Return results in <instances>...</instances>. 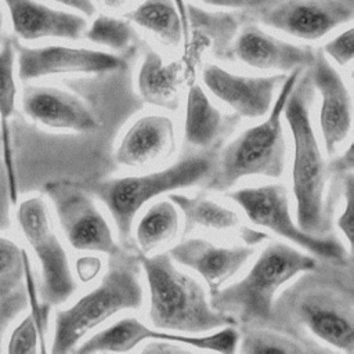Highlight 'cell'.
Here are the masks:
<instances>
[{
    "instance_id": "40",
    "label": "cell",
    "mask_w": 354,
    "mask_h": 354,
    "mask_svg": "<svg viewBox=\"0 0 354 354\" xmlns=\"http://www.w3.org/2000/svg\"><path fill=\"white\" fill-rule=\"evenodd\" d=\"M102 3L109 8H120L126 0H102Z\"/></svg>"
},
{
    "instance_id": "37",
    "label": "cell",
    "mask_w": 354,
    "mask_h": 354,
    "mask_svg": "<svg viewBox=\"0 0 354 354\" xmlns=\"http://www.w3.org/2000/svg\"><path fill=\"white\" fill-rule=\"evenodd\" d=\"M185 350L177 343L166 342V343H149L147 347L142 348V353H184Z\"/></svg>"
},
{
    "instance_id": "8",
    "label": "cell",
    "mask_w": 354,
    "mask_h": 354,
    "mask_svg": "<svg viewBox=\"0 0 354 354\" xmlns=\"http://www.w3.org/2000/svg\"><path fill=\"white\" fill-rule=\"evenodd\" d=\"M227 196L242 207L253 224L268 228L274 234L292 241L318 257L332 260L344 259L346 249L339 241L310 235L295 224L290 216L288 191L282 184L236 189L227 192Z\"/></svg>"
},
{
    "instance_id": "32",
    "label": "cell",
    "mask_w": 354,
    "mask_h": 354,
    "mask_svg": "<svg viewBox=\"0 0 354 354\" xmlns=\"http://www.w3.org/2000/svg\"><path fill=\"white\" fill-rule=\"evenodd\" d=\"M344 210L337 220L340 231L344 234L347 243L353 248V235H354V177L353 171L344 174Z\"/></svg>"
},
{
    "instance_id": "41",
    "label": "cell",
    "mask_w": 354,
    "mask_h": 354,
    "mask_svg": "<svg viewBox=\"0 0 354 354\" xmlns=\"http://www.w3.org/2000/svg\"><path fill=\"white\" fill-rule=\"evenodd\" d=\"M3 33H4V14H3L1 4H0V43H1V40L4 39Z\"/></svg>"
},
{
    "instance_id": "27",
    "label": "cell",
    "mask_w": 354,
    "mask_h": 354,
    "mask_svg": "<svg viewBox=\"0 0 354 354\" xmlns=\"http://www.w3.org/2000/svg\"><path fill=\"white\" fill-rule=\"evenodd\" d=\"M26 252L12 239L0 236V304L21 300ZM24 299V297H22Z\"/></svg>"
},
{
    "instance_id": "17",
    "label": "cell",
    "mask_w": 354,
    "mask_h": 354,
    "mask_svg": "<svg viewBox=\"0 0 354 354\" xmlns=\"http://www.w3.org/2000/svg\"><path fill=\"white\" fill-rule=\"evenodd\" d=\"M17 39L35 41L40 39L77 40L87 26L86 17L54 8L39 0H3Z\"/></svg>"
},
{
    "instance_id": "9",
    "label": "cell",
    "mask_w": 354,
    "mask_h": 354,
    "mask_svg": "<svg viewBox=\"0 0 354 354\" xmlns=\"http://www.w3.org/2000/svg\"><path fill=\"white\" fill-rule=\"evenodd\" d=\"M44 189L54 205L59 225L73 249L101 252L108 256L120 252L106 220L95 207L86 189L66 181L48 183Z\"/></svg>"
},
{
    "instance_id": "26",
    "label": "cell",
    "mask_w": 354,
    "mask_h": 354,
    "mask_svg": "<svg viewBox=\"0 0 354 354\" xmlns=\"http://www.w3.org/2000/svg\"><path fill=\"white\" fill-rule=\"evenodd\" d=\"M169 199L181 209L185 218V231H191L194 227L201 225L213 230H230L239 221L238 214L216 203L212 199L196 196L189 198L180 194H173Z\"/></svg>"
},
{
    "instance_id": "5",
    "label": "cell",
    "mask_w": 354,
    "mask_h": 354,
    "mask_svg": "<svg viewBox=\"0 0 354 354\" xmlns=\"http://www.w3.org/2000/svg\"><path fill=\"white\" fill-rule=\"evenodd\" d=\"M317 261L282 242L270 243L248 274L212 295V307L234 321L250 324L267 321L277 290L300 272L314 270Z\"/></svg>"
},
{
    "instance_id": "6",
    "label": "cell",
    "mask_w": 354,
    "mask_h": 354,
    "mask_svg": "<svg viewBox=\"0 0 354 354\" xmlns=\"http://www.w3.org/2000/svg\"><path fill=\"white\" fill-rule=\"evenodd\" d=\"M213 167V158L192 155L149 174L94 181L87 191L108 207L120 239L127 241L137 212L149 199L163 192L198 184L207 178Z\"/></svg>"
},
{
    "instance_id": "23",
    "label": "cell",
    "mask_w": 354,
    "mask_h": 354,
    "mask_svg": "<svg viewBox=\"0 0 354 354\" xmlns=\"http://www.w3.org/2000/svg\"><path fill=\"white\" fill-rule=\"evenodd\" d=\"M223 126L224 118L221 112L210 102L199 84H192L185 106V140L194 147L206 148L218 138Z\"/></svg>"
},
{
    "instance_id": "10",
    "label": "cell",
    "mask_w": 354,
    "mask_h": 354,
    "mask_svg": "<svg viewBox=\"0 0 354 354\" xmlns=\"http://www.w3.org/2000/svg\"><path fill=\"white\" fill-rule=\"evenodd\" d=\"M301 40H319L353 21V0H274L248 15Z\"/></svg>"
},
{
    "instance_id": "12",
    "label": "cell",
    "mask_w": 354,
    "mask_h": 354,
    "mask_svg": "<svg viewBox=\"0 0 354 354\" xmlns=\"http://www.w3.org/2000/svg\"><path fill=\"white\" fill-rule=\"evenodd\" d=\"M145 340L173 342L177 344H187L196 348L231 354L236 350L239 333L232 326H227L207 336L183 335L180 332L173 333L171 330L160 332L148 328L134 317H126L109 328L93 335L76 351L80 354L98 351H129Z\"/></svg>"
},
{
    "instance_id": "28",
    "label": "cell",
    "mask_w": 354,
    "mask_h": 354,
    "mask_svg": "<svg viewBox=\"0 0 354 354\" xmlns=\"http://www.w3.org/2000/svg\"><path fill=\"white\" fill-rule=\"evenodd\" d=\"M83 36L100 46H105L113 51L130 53L136 44V30L127 18H116L108 14L97 15L88 26H86Z\"/></svg>"
},
{
    "instance_id": "16",
    "label": "cell",
    "mask_w": 354,
    "mask_h": 354,
    "mask_svg": "<svg viewBox=\"0 0 354 354\" xmlns=\"http://www.w3.org/2000/svg\"><path fill=\"white\" fill-rule=\"evenodd\" d=\"M314 88L321 94L319 124L326 152L332 155L351 129V95L342 76L322 51H317L308 66Z\"/></svg>"
},
{
    "instance_id": "39",
    "label": "cell",
    "mask_w": 354,
    "mask_h": 354,
    "mask_svg": "<svg viewBox=\"0 0 354 354\" xmlns=\"http://www.w3.org/2000/svg\"><path fill=\"white\" fill-rule=\"evenodd\" d=\"M26 301V299H21V300H17V301H12V303H8V304H0L1 306V311H0V335H1V329L4 326V317H10V310H15V308H19V307H10L8 310H6L7 306L10 304H17V303H24Z\"/></svg>"
},
{
    "instance_id": "33",
    "label": "cell",
    "mask_w": 354,
    "mask_h": 354,
    "mask_svg": "<svg viewBox=\"0 0 354 354\" xmlns=\"http://www.w3.org/2000/svg\"><path fill=\"white\" fill-rule=\"evenodd\" d=\"M198 1L206 6L224 8L230 11H239L246 15H250L256 10L261 8L263 6H267L274 0H198Z\"/></svg>"
},
{
    "instance_id": "35",
    "label": "cell",
    "mask_w": 354,
    "mask_h": 354,
    "mask_svg": "<svg viewBox=\"0 0 354 354\" xmlns=\"http://www.w3.org/2000/svg\"><path fill=\"white\" fill-rule=\"evenodd\" d=\"M101 268V261L95 257H83L77 261V272L82 281L91 279Z\"/></svg>"
},
{
    "instance_id": "20",
    "label": "cell",
    "mask_w": 354,
    "mask_h": 354,
    "mask_svg": "<svg viewBox=\"0 0 354 354\" xmlns=\"http://www.w3.org/2000/svg\"><path fill=\"white\" fill-rule=\"evenodd\" d=\"M299 319L321 340L354 353L353 304L335 299L328 293H313L304 297L297 308Z\"/></svg>"
},
{
    "instance_id": "18",
    "label": "cell",
    "mask_w": 354,
    "mask_h": 354,
    "mask_svg": "<svg viewBox=\"0 0 354 354\" xmlns=\"http://www.w3.org/2000/svg\"><path fill=\"white\" fill-rule=\"evenodd\" d=\"M169 254L177 263L195 270L213 293L242 268L253 254V249L248 246L221 248L202 238H191L171 248Z\"/></svg>"
},
{
    "instance_id": "19",
    "label": "cell",
    "mask_w": 354,
    "mask_h": 354,
    "mask_svg": "<svg viewBox=\"0 0 354 354\" xmlns=\"http://www.w3.org/2000/svg\"><path fill=\"white\" fill-rule=\"evenodd\" d=\"M176 151L173 120L165 115H145L126 131L116 149V162L127 167H144L169 158Z\"/></svg>"
},
{
    "instance_id": "15",
    "label": "cell",
    "mask_w": 354,
    "mask_h": 354,
    "mask_svg": "<svg viewBox=\"0 0 354 354\" xmlns=\"http://www.w3.org/2000/svg\"><path fill=\"white\" fill-rule=\"evenodd\" d=\"M285 79V73L271 76L236 75L214 64H207L202 71V80L209 91L245 118H260L268 113L275 88Z\"/></svg>"
},
{
    "instance_id": "3",
    "label": "cell",
    "mask_w": 354,
    "mask_h": 354,
    "mask_svg": "<svg viewBox=\"0 0 354 354\" xmlns=\"http://www.w3.org/2000/svg\"><path fill=\"white\" fill-rule=\"evenodd\" d=\"M138 275V257L124 254L122 250L112 254L109 268L100 285L71 307L57 311L51 353H69L83 336L113 314L140 308L142 288Z\"/></svg>"
},
{
    "instance_id": "31",
    "label": "cell",
    "mask_w": 354,
    "mask_h": 354,
    "mask_svg": "<svg viewBox=\"0 0 354 354\" xmlns=\"http://www.w3.org/2000/svg\"><path fill=\"white\" fill-rule=\"evenodd\" d=\"M353 47H354V28L350 26L332 37L322 47V53L329 57L339 66H344L353 61Z\"/></svg>"
},
{
    "instance_id": "25",
    "label": "cell",
    "mask_w": 354,
    "mask_h": 354,
    "mask_svg": "<svg viewBox=\"0 0 354 354\" xmlns=\"http://www.w3.org/2000/svg\"><path fill=\"white\" fill-rule=\"evenodd\" d=\"M180 227L177 206L171 201H159L153 203L136 228V238L141 253L148 254L158 246L171 241Z\"/></svg>"
},
{
    "instance_id": "13",
    "label": "cell",
    "mask_w": 354,
    "mask_h": 354,
    "mask_svg": "<svg viewBox=\"0 0 354 354\" xmlns=\"http://www.w3.org/2000/svg\"><path fill=\"white\" fill-rule=\"evenodd\" d=\"M68 87L69 90L54 86L28 84L21 98L25 115L50 129L82 133L97 129L98 120L88 101L83 98L77 88Z\"/></svg>"
},
{
    "instance_id": "22",
    "label": "cell",
    "mask_w": 354,
    "mask_h": 354,
    "mask_svg": "<svg viewBox=\"0 0 354 354\" xmlns=\"http://www.w3.org/2000/svg\"><path fill=\"white\" fill-rule=\"evenodd\" d=\"M15 47L14 37L6 36L0 43V138L4 158L8 195L12 203L17 202L18 188L12 162L10 122L15 112L17 82H15Z\"/></svg>"
},
{
    "instance_id": "34",
    "label": "cell",
    "mask_w": 354,
    "mask_h": 354,
    "mask_svg": "<svg viewBox=\"0 0 354 354\" xmlns=\"http://www.w3.org/2000/svg\"><path fill=\"white\" fill-rule=\"evenodd\" d=\"M55 4H59L71 11L79 12L84 17H91L95 12V4L93 0H50Z\"/></svg>"
},
{
    "instance_id": "4",
    "label": "cell",
    "mask_w": 354,
    "mask_h": 354,
    "mask_svg": "<svg viewBox=\"0 0 354 354\" xmlns=\"http://www.w3.org/2000/svg\"><path fill=\"white\" fill-rule=\"evenodd\" d=\"M303 71L296 69L286 75L264 122L245 130L221 151L206 185L209 189L227 191L249 176H282L286 163V141L281 118L288 95Z\"/></svg>"
},
{
    "instance_id": "21",
    "label": "cell",
    "mask_w": 354,
    "mask_h": 354,
    "mask_svg": "<svg viewBox=\"0 0 354 354\" xmlns=\"http://www.w3.org/2000/svg\"><path fill=\"white\" fill-rule=\"evenodd\" d=\"M183 64H166L159 53L148 50L137 75L141 98L155 106L174 111L178 108V93L183 83Z\"/></svg>"
},
{
    "instance_id": "38",
    "label": "cell",
    "mask_w": 354,
    "mask_h": 354,
    "mask_svg": "<svg viewBox=\"0 0 354 354\" xmlns=\"http://www.w3.org/2000/svg\"><path fill=\"white\" fill-rule=\"evenodd\" d=\"M178 15L181 18L183 26H184V33H185V39L184 41H188V36H189V18H188V3L185 0H173Z\"/></svg>"
},
{
    "instance_id": "7",
    "label": "cell",
    "mask_w": 354,
    "mask_h": 354,
    "mask_svg": "<svg viewBox=\"0 0 354 354\" xmlns=\"http://www.w3.org/2000/svg\"><path fill=\"white\" fill-rule=\"evenodd\" d=\"M19 230L41 268L40 299L50 304L66 301L76 289L66 252L58 239L43 198L30 196L18 203Z\"/></svg>"
},
{
    "instance_id": "14",
    "label": "cell",
    "mask_w": 354,
    "mask_h": 354,
    "mask_svg": "<svg viewBox=\"0 0 354 354\" xmlns=\"http://www.w3.org/2000/svg\"><path fill=\"white\" fill-rule=\"evenodd\" d=\"M230 54L250 68L288 75L311 66L315 51L272 36L249 18L235 35Z\"/></svg>"
},
{
    "instance_id": "2",
    "label": "cell",
    "mask_w": 354,
    "mask_h": 354,
    "mask_svg": "<svg viewBox=\"0 0 354 354\" xmlns=\"http://www.w3.org/2000/svg\"><path fill=\"white\" fill-rule=\"evenodd\" d=\"M138 261L147 275L149 319L153 326L180 333H201L232 322L212 307L196 279L176 268L169 253H141Z\"/></svg>"
},
{
    "instance_id": "42",
    "label": "cell",
    "mask_w": 354,
    "mask_h": 354,
    "mask_svg": "<svg viewBox=\"0 0 354 354\" xmlns=\"http://www.w3.org/2000/svg\"><path fill=\"white\" fill-rule=\"evenodd\" d=\"M0 144H1V138H0Z\"/></svg>"
},
{
    "instance_id": "30",
    "label": "cell",
    "mask_w": 354,
    "mask_h": 354,
    "mask_svg": "<svg viewBox=\"0 0 354 354\" xmlns=\"http://www.w3.org/2000/svg\"><path fill=\"white\" fill-rule=\"evenodd\" d=\"M46 335L41 332L35 317L29 313L24 319L12 329L8 343L7 353L10 354H33L37 351L44 353Z\"/></svg>"
},
{
    "instance_id": "24",
    "label": "cell",
    "mask_w": 354,
    "mask_h": 354,
    "mask_svg": "<svg viewBox=\"0 0 354 354\" xmlns=\"http://www.w3.org/2000/svg\"><path fill=\"white\" fill-rule=\"evenodd\" d=\"M126 18L151 32L163 44L176 47L184 39V26L173 0H142Z\"/></svg>"
},
{
    "instance_id": "36",
    "label": "cell",
    "mask_w": 354,
    "mask_h": 354,
    "mask_svg": "<svg viewBox=\"0 0 354 354\" xmlns=\"http://www.w3.org/2000/svg\"><path fill=\"white\" fill-rule=\"evenodd\" d=\"M353 167H354V151H353V144H350L347 151L342 156H339L337 159L333 160L332 169L335 171L346 174V173L353 171Z\"/></svg>"
},
{
    "instance_id": "1",
    "label": "cell",
    "mask_w": 354,
    "mask_h": 354,
    "mask_svg": "<svg viewBox=\"0 0 354 354\" xmlns=\"http://www.w3.org/2000/svg\"><path fill=\"white\" fill-rule=\"evenodd\" d=\"M314 84L306 68L292 87L283 113L293 137L292 187L296 199L297 225L307 234L321 236L330 228V201L326 198L328 167L322 158L310 118Z\"/></svg>"
},
{
    "instance_id": "29",
    "label": "cell",
    "mask_w": 354,
    "mask_h": 354,
    "mask_svg": "<svg viewBox=\"0 0 354 354\" xmlns=\"http://www.w3.org/2000/svg\"><path fill=\"white\" fill-rule=\"evenodd\" d=\"M243 353H304L297 342L270 330H248L241 343Z\"/></svg>"
},
{
    "instance_id": "11",
    "label": "cell",
    "mask_w": 354,
    "mask_h": 354,
    "mask_svg": "<svg viewBox=\"0 0 354 354\" xmlns=\"http://www.w3.org/2000/svg\"><path fill=\"white\" fill-rule=\"evenodd\" d=\"M14 47L18 76L24 82L69 73L97 75L116 71L127 64V53L118 55L108 51L62 44L30 47L15 37Z\"/></svg>"
}]
</instances>
